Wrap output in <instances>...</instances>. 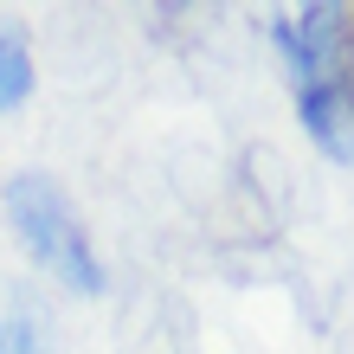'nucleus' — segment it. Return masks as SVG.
I'll use <instances>...</instances> for the list:
<instances>
[{
    "label": "nucleus",
    "mask_w": 354,
    "mask_h": 354,
    "mask_svg": "<svg viewBox=\"0 0 354 354\" xmlns=\"http://www.w3.org/2000/svg\"><path fill=\"white\" fill-rule=\"evenodd\" d=\"M0 206H7L19 245L32 252V264L46 270V277H58L65 290H77V297H97L103 290V264L91 252V232H84L77 206L65 200V187L52 174H13Z\"/></svg>",
    "instance_id": "f257e3e1"
},
{
    "label": "nucleus",
    "mask_w": 354,
    "mask_h": 354,
    "mask_svg": "<svg viewBox=\"0 0 354 354\" xmlns=\"http://www.w3.org/2000/svg\"><path fill=\"white\" fill-rule=\"evenodd\" d=\"M297 110H303V129H309V142H316L322 155L354 161V110H348L342 84H303Z\"/></svg>",
    "instance_id": "f03ea898"
},
{
    "label": "nucleus",
    "mask_w": 354,
    "mask_h": 354,
    "mask_svg": "<svg viewBox=\"0 0 354 354\" xmlns=\"http://www.w3.org/2000/svg\"><path fill=\"white\" fill-rule=\"evenodd\" d=\"M32 91V52L19 46V32H0V110H13Z\"/></svg>",
    "instance_id": "7ed1b4c3"
},
{
    "label": "nucleus",
    "mask_w": 354,
    "mask_h": 354,
    "mask_svg": "<svg viewBox=\"0 0 354 354\" xmlns=\"http://www.w3.org/2000/svg\"><path fill=\"white\" fill-rule=\"evenodd\" d=\"M0 354H46L39 322L32 316H0Z\"/></svg>",
    "instance_id": "20e7f679"
},
{
    "label": "nucleus",
    "mask_w": 354,
    "mask_h": 354,
    "mask_svg": "<svg viewBox=\"0 0 354 354\" xmlns=\"http://www.w3.org/2000/svg\"><path fill=\"white\" fill-rule=\"evenodd\" d=\"M335 84L348 97V110H354V26H348V46H342V65H335Z\"/></svg>",
    "instance_id": "39448f33"
}]
</instances>
